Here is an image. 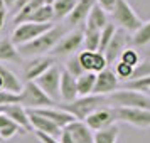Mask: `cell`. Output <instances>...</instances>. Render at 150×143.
Wrapping results in <instances>:
<instances>
[{
  "mask_svg": "<svg viewBox=\"0 0 150 143\" xmlns=\"http://www.w3.org/2000/svg\"><path fill=\"white\" fill-rule=\"evenodd\" d=\"M19 96H21V104L25 109L49 108L51 104H54V101H51L34 81H25V84L22 86V91Z\"/></svg>",
  "mask_w": 150,
  "mask_h": 143,
  "instance_id": "8992f818",
  "label": "cell"
},
{
  "mask_svg": "<svg viewBox=\"0 0 150 143\" xmlns=\"http://www.w3.org/2000/svg\"><path fill=\"white\" fill-rule=\"evenodd\" d=\"M35 136L39 138V142H41V143H61V142H59V138L44 135V133H39V131H35Z\"/></svg>",
  "mask_w": 150,
  "mask_h": 143,
  "instance_id": "f35d334b",
  "label": "cell"
},
{
  "mask_svg": "<svg viewBox=\"0 0 150 143\" xmlns=\"http://www.w3.org/2000/svg\"><path fill=\"white\" fill-rule=\"evenodd\" d=\"M79 57V64H81V68L84 73H101L103 69H106V59H105V56L101 52H91V51H83L81 54H78Z\"/></svg>",
  "mask_w": 150,
  "mask_h": 143,
  "instance_id": "4fadbf2b",
  "label": "cell"
},
{
  "mask_svg": "<svg viewBox=\"0 0 150 143\" xmlns=\"http://www.w3.org/2000/svg\"><path fill=\"white\" fill-rule=\"evenodd\" d=\"M106 101L113 104V108H140L150 111V96L140 91L132 89H120L106 98Z\"/></svg>",
  "mask_w": 150,
  "mask_h": 143,
  "instance_id": "3957f363",
  "label": "cell"
},
{
  "mask_svg": "<svg viewBox=\"0 0 150 143\" xmlns=\"http://www.w3.org/2000/svg\"><path fill=\"white\" fill-rule=\"evenodd\" d=\"M133 42H135L137 46H147V44L150 42V20L143 22V25L135 32Z\"/></svg>",
  "mask_w": 150,
  "mask_h": 143,
  "instance_id": "1f68e13d",
  "label": "cell"
},
{
  "mask_svg": "<svg viewBox=\"0 0 150 143\" xmlns=\"http://www.w3.org/2000/svg\"><path fill=\"white\" fill-rule=\"evenodd\" d=\"M56 61L54 57L51 56H41V57H34L32 61L29 62L25 69H24V76H25V81H35L41 74H44L51 66H54Z\"/></svg>",
  "mask_w": 150,
  "mask_h": 143,
  "instance_id": "9a60e30c",
  "label": "cell"
},
{
  "mask_svg": "<svg viewBox=\"0 0 150 143\" xmlns=\"http://www.w3.org/2000/svg\"><path fill=\"white\" fill-rule=\"evenodd\" d=\"M59 98L64 103H73L78 99V86L76 77L69 74L68 71H61V82H59Z\"/></svg>",
  "mask_w": 150,
  "mask_h": 143,
  "instance_id": "e0dca14e",
  "label": "cell"
},
{
  "mask_svg": "<svg viewBox=\"0 0 150 143\" xmlns=\"http://www.w3.org/2000/svg\"><path fill=\"white\" fill-rule=\"evenodd\" d=\"M83 30L76 29L73 32H66L61 37V41L57 42V46L54 47V54L57 56H74L83 46Z\"/></svg>",
  "mask_w": 150,
  "mask_h": 143,
  "instance_id": "9c48e42d",
  "label": "cell"
},
{
  "mask_svg": "<svg viewBox=\"0 0 150 143\" xmlns=\"http://www.w3.org/2000/svg\"><path fill=\"white\" fill-rule=\"evenodd\" d=\"M123 89H132V91H140V93H149L150 89V76H145V77H140V79H135V81H128L123 82Z\"/></svg>",
  "mask_w": 150,
  "mask_h": 143,
  "instance_id": "f546056e",
  "label": "cell"
},
{
  "mask_svg": "<svg viewBox=\"0 0 150 143\" xmlns=\"http://www.w3.org/2000/svg\"><path fill=\"white\" fill-rule=\"evenodd\" d=\"M64 71H68L69 74L73 76V77H79V76L84 73L81 68V64H79V57L78 56H69L68 62H66V68H64Z\"/></svg>",
  "mask_w": 150,
  "mask_h": 143,
  "instance_id": "836d02e7",
  "label": "cell"
},
{
  "mask_svg": "<svg viewBox=\"0 0 150 143\" xmlns=\"http://www.w3.org/2000/svg\"><path fill=\"white\" fill-rule=\"evenodd\" d=\"M96 82L95 73H83L79 77H76V86H78V98L93 94V88Z\"/></svg>",
  "mask_w": 150,
  "mask_h": 143,
  "instance_id": "603a6c76",
  "label": "cell"
},
{
  "mask_svg": "<svg viewBox=\"0 0 150 143\" xmlns=\"http://www.w3.org/2000/svg\"><path fill=\"white\" fill-rule=\"evenodd\" d=\"M52 24H34V22H24L19 24L14 29V32L10 35V41L14 42L15 47H21L24 44H29L34 39H37L39 35H42L44 32H47L49 29H52Z\"/></svg>",
  "mask_w": 150,
  "mask_h": 143,
  "instance_id": "5b68a950",
  "label": "cell"
},
{
  "mask_svg": "<svg viewBox=\"0 0 150 143\" xmlns=\"http://www.w3.org/2000/svg\"><path fill=\"white\" fill-rule=\"evenodd\" d=\"M5 20H7V10H2L0 12V32L5 27Z\"/></svg>",
  "mask_w": 150,
  "mask_h": 143,
  "instance_id": "b9f144b4",
  "label": "cell"
},
{
  "mask_svg": "<svg viewBox=\"0 0 150 143\" xmlns=\"http://www.w3.org/2000/svg\"><path fill=\"white\" fill-rule=\"evenodd\" d=\"M66 34V27L62 25H56V27L49 29L47 32H44L42 35H39L37 39H34L29 44H24L21 47H17L19 54L25 56V57H41V56H46L47 52H52L54 47L57 46V42L61 41V37Z\"/></svg>",
  "mask_w": 150,
  "mask_h": 143,
  "instance_id": "6da1fadb",
  "label": "cell"
},
{
  "mask_svg": "<svg viewBox=\"0 0 150 143\" xmlns=\"http://www.w3.org/2000/svg\"><path fill=\"white\" fill-rule=\"evenodd\" d=\"M120 86V81L118 77L115 76V73L111 69H103L101 73L96 74V82H95V88H93V94L95 96H106L115 93Z\"/></svg>",
  "mask_w": 150,
  "mask_h": 143,
  "instance_id": "8fae6325",
  "label": "cell"
},
{
  "mask_svg": "<svg viewBox=\"0 0 150 143\" xmlns=\"http://www.w3.org/2000/svg\"><path fill=\"white\" fill-rule=\"evenodd\" d=\"M21 54L17 47L14 46V42L10 41V37H4L0 39V61L8 62V61H19Z\"/></svg>",
  "mask_w": 150,
  "mask_h": 143,
  "instance_id": "cb8c5ba5",
  "label": "cell"
},
{
  "mask_svg": "<svg viewBox=\"0 0 150 143\" xmlns=\"http://www.w3.org/2000/svg\"><path fill=\"white\" fill-rule=\"evenodd\" d=\"M2 10H7L5 4H4V0H0V12H2Z\"/></svg>",
  "mask_w": 150,
  "mask_h": 143,
  "instance_id": "f6af8a7d",
  "label": "cell"
},
{
  "mask_svg": "<svg viewBox=\"0 0 150 143\" xmlns=\"http://www.w3.org/2000/svg\"><path fill=\"white\" fill-rule=\"evenodd\" d=\"M54 20V10L52 5H42L37 7L32 14L27 17L25 22H34V24H51Z\"/></svg>",
  "mask_w": 150,
  "mask_h": 143,
  "instance_id": "d4e9b609",
  "label": "cell"
},
{
  "mask_svg": "<svg viewBox=\"0 0 150 143\" xmlns=\"http://www.w3.org/2000/svg\"><path fill=\"white\" fill-rule=\"evenodd\" d=\"M0 77H2V82H4V91H10V93H15V94H21L24 84L10 69L2 66V64H0Z\"/></svg>",
  "mask_w": 150,
  "mask_h": 143,
  "instance_id": "7402d4cb",
  "label": "cell"
},
{
  "mask_svg": "<svg viewBox=\"0 0 150 143\" xmlns=\"http://www.w3.org/2000/svg\"><path fill=\"white\" fill-rule=\"evenodd\" d=\"M52 4H54V0H30V2H29V5L34 8V10L37 7H42V5H52Z\"/></svg>",
  "mask_w": 150,
  "mask_h": 143,
  "instance_id": "ab89813d",
  "label": "cell"
},
{
  "mask_svg": "<svg viewBox=\"0 0 150 143\" xmlns=\"http://www.w3.org/2000/svg\"><path fill=\"white\" fill-rule=\"evenodd\" d=\"M29 2H30V0H17V2H15V12H19V10H21L22 7H24V5H27Z\"/></svg>",
  "mask_w": 150,
  "mask_h": 143,
  "instance_id": "7bdbcfd3",
  "label": "cell"
},
{
  "mask_svg": "<svg viewBox=\"0 0 150 143\" xmlns=\"http://www.w3.org/2000/svg\"><path fill=\"white\" fill-rule=\"evenodd\" d=\"M147 96H150V89H149V93H147Z\"/></svg>",
  "mask_w": 150,
  "mask_h": 143,
  "instance_id": "bcb514c9",
  "label": "cell"
},
{
  "mask_svg": "<svg viewBox=\"0 0 150 143\" xmlns=\"http://www.w3.org/2000/svg\"><path fill=\"white\" fill-rule=\"evenodd\" d=\"M30 111H34L37 115L44 116V118H47L51 120L52 123H56L59 128H66L68 125L76 121V118L71 113L68 111H64L61 108H52V106H49V108H39V109H30Z\"/></svg>",
  "mask_w": 150,
  "mask_h": 143,
  "instance_id": "2e32d148",
  "label": "cell"
},
{
  "mask_svg": "<svg viewBox=\"0 0 150 143\" xmlns=\"http://www.w3.org/2000/svg\"><path fill=\"white\" fill-rule=\"evenodd\" d=\"M8 104H21V96L10 91H0V108Z\"/></svg>",
  "mask_w": 150,
  "mask_h": 143,
  "instance_id": "8d00e7d4",
  "label": "cell"
},
{
  "mask_svg": "<svg viewBox=\"0 0 150 143\" xmlns=\"http://www.w3.org/2000/svg\"><path fill=\"white\" fill-rule=\"evenodd\" d=\"M118 136H120V126L115 123V125H111L108 128H103L100 131H96L93 140H95V143H116Z\"/></svg>",
  "mask_w": 150,
  "mask_h": 143,
  "instance_id": "484cf974",
  "label": "cell"
},
{
  "mask_svg": "<svg viewBox=\"0 0 150 143\" xmlns=\"http://www.w3.org/2000/svg\"><path fill=\"white\" fill-rule=\"evenodd\" d=\"M83 46L86 51L96 52L100 47V30H91V29H84L83 30Z\"/></svg>",
  "mask_w": 150,
  "mask_h": 143,
  "instance_id": "83f0119b",
  "label": "cell"
},
{
  "mask_svg": "<svg viewBox=\"0 0 150 143\" xmlns=\"http://www.w3.org/2000/svg\"><path fill=\"white\" fill-rule=\"evenodd\" d=\"M116 25L115 24H110L108 22V25L103 29V30H100V47H98V52H105V49L108 47V44H110V41L113 39V35H115V32H116Z\"/></svg>",
  "mask_w": 150,
  "mask_h": 143,
  "instance_id": "f1b7e54d",
  "label": "cell"
},
{
  "mask_svg": "<svg viewBox=\"0 0 150 143\" xmlns=\"http://www.w3.org/2000/svg\"><path fill=\"white\" fill-rule=\"evenodd\" d=\"M27 115H29V123H30V128H34L35 131L39 133H44V135H49V136H54V138H59L61 136V131L62 128H59L56 123H52L51 120L44 118V116L37 115L34 111L27 109Z\"/></svg>",
  "mask_w": 150,
  "mask_h": 143,
  "instance_id": "5bb4252c",
  "label": "cell"
},
{
  "mask_svg": "<svg viewBox=\"0 0 150 143\" xmlns=\"http://www.w3.org/2000/svg\"><path fill=\"white\" fill-rule=\"evenodd\" d=\"M116 121L128 123L135 128L147 130L150 128V111L140 108H113Z\"/></svg>",
  "mask_w": 150,
  "mask_h": 143,
  "instance_id": "ba28073f",
  "label": "cell"
},
{
  "mask_svg": "<svg viewBox=\"0 0 150 143\" xmlns=\"http://www.w3.org/2000/svg\"><path fill=\"white\" fill-rule=\"evenodd\" d=\"M96 2V5L98 7H101L106 14H111L113 12V8H115V4H116V0H95Z\"/></svg>",
  "mask_w": 150,
  "mask_h": 143,
  "instance_id": "74e56055",
  "label": "cell"
},
{
  "mask_svg": "<svg viewBox=\"0 0 150 143\" xmlns=\"http://www.w3.org/2000/svg\"><path fill=\"white\" fill-rule=\"evenodd\" d=\"M95 4H96L95 0H78L74 8H73V12L68 15V24L73 25V27H78V25L84 24V22H86V17H88V14H89V10L93 8Z\"/></svg>",
  "mask_w": 150,
  "mask_h": 143,
  "instance_id": "d6986e66",
  "label": "cell"
},
{
  "mask_svg": "<svg viewBox=\"0 0 150 143\" xmlns=\"http://www.w3.org/2000/svg\"><path fill=\"white\" fill-rule=\"evenodd\" d=\"M145 76H150V59H142L140 61V64L133 69L130 81H135V79H140V77H145Z\"/></svg>",
  "mask_w": 150,
  "mask_h": 143,
  "instance_id": "e575fe53",
  "label": "cell"
},
{
  "mask_svg": "<svg viewBox=\"0 0 150 143\" xmlns=\"http://www.w3.org/2000/svg\"><path fill=\"white\" fill-rule=\"evenodd\" d=\"M127 49V34L123 29H116L113 39L110 41L108 47L105 49V59H106V64H115V62L120 61V56L123 54V51Z\"/></svg>",
  "mask_w": 150,
  "mask_h": 143,
  "instance_id": "7c38bea8",
  "label": "cell"
},
{
  "mask_svg": "<svg viewBox=\"0 0 150 143\" xmlns=\"http://www.w3.org/2000/svg\"><path fill=\"white\" fill-rule=\"evenodd\" d=\"M115 123H116V116H115V109L113 108H100L96 111H93L84 120V125L91 131H100V130L108 128V126L115 125Z\"/></svg>",
  "mask_w": 150,
  "mask_h": 143,
  "instance_id": "30bf717a",
  "label": "cell"
},
{
  "mask_svg": "<svg viewBox=\"0 0 150 143\" xmlns=\"http://www.w3.org/2000/svg\"><path fill=\"white\" fill-rule=\"evenodd\" d=\"M103 103H106V98L105 96H83V98H78L73 103H64L61 104V109L68 111L76 118V121H84L93 111L103 108Z\"/></svg>",
  "mask_w": 150,
  "mask_h": 143,
  "instance_id": "7a4b0ae2",
  "label": "cell"
},
{
  "mask_svg": "<svg viewBox=\"0 0 150 143\" xmlns=\"http://www.w3.org/2000/svg\"><path fill=\"white\" fill-rule=\"evenodd\" d=\"M86 25L84 29H91V30H103V29L108 25V15L106 12L103 10L101 7H98V5H93V8L89 10L88 17H86V22H84Z\"/></svg>",
  "mask_w": 150,
  "mask_h": 143,
  "instance_id": "44dd1931",
  "label": "cell"
},
{
  "mask_svg": "<svg viewBox=\"0 0 150 143\" xmlns=\"http://www.w3.org/2000/svg\"><path fill=\"white\" fill-rule=\"evenodd\" d=\"M2 142H4V140H2V136H0V143H2Z\"/></svg>",
  "mask_w": 150,
  "mask_h": 143,
  "instance_id": "7dc6e473",
  "label": "cell"
},
{
  "mask_svg": "<svg viewBox=\"0 0 150 143\" xmlns=\"http://www.w3.org/2000/svg\"><path fill=\"white\" fill-rule=\"evenodd\" d=\"M111 15H113V20L123 30L137 32L143 25V20L140 19V15L135 12V8L130 5L128 0H116L115 8H113Z\"/></svg>",
  "mask_w": 150,
  "mask_h": 143,
  "instance_id": "277c9868",
  "label": "cell"
},
{
  "mask_svg": "<svg viewBox=\"0 0 150 143\" xmlns=\"http://www.w3.org/2000/svg\"><path fill=\"white\" fill-rule=\"evenodd\" d=\"M76 2H78V0H54V4H52L54 20H59V19L68 17V15L73 12Z\"/></svg>",
  "mask_w": 150,
  "mask_h": 143,
  "instance_id": "4316f807",
  "label": "cell"
},
{
  "mask_svg": "<svg viewBox=\"0 0 150 143\" xmlns=\"http://www.w3.org/2000/svg\"><path fill=\"white\" fill-rule=\"evenodd\" d=\"M15 2H17V0H4V4H5V7L7 8H12L15 5Z\"/></svg>",
  "mask_w": 150,
  "mask_h": 143,
  "instance_id": "ee69618b",
  "label": "cell"
},
{
  "mask_svg": "<svg viewBox=\"0 0 150 143\" xmlns=\"http://www.w3.org/2000/svg\"><path fill=\"white\" fill-rule=\"evenodd\" d=\"M0 111L5 116H8L15 125H19L24 131L30 130V123H29V115L27 109L24 108L22 104H8V106H2Z\"/></svg>",
  "mask_w": 150,
  "mask_h": 143,
  "instance_id": "ac0fdd59",
  "label": "cell"
},
{
  "mask_svg": "<svg viewBox=\"0 0 150 143\" xmlns=\"http://www.w3.org/2000/svg\"><path fill=\"white\" fill-rule=\"evenodd\" d=\"M10 121H12V120H10L8 116H5V115H4V113H2V111H0V130L4 128L5 125H8V123H10Z\"/></svg>",
  "mask_w": 150,
  "mask_h": 143,
  "instance_id": "60d3db41",
  "label": "cell"
},
{
  "mask_svg": "<svg viewBox=\"0 0 150 143\" xmlns=\"http://www.w3.org/2000/svg\"><path fill=\"white\" fill-rule=\"evenodd\" d=\"M115 76L118 77V81H123V82H127L130 81V77H132V73H133V68H130V66H127V64H123V62H116V66H115Z\"/></svg>",
  "mask_w": 150,
  "mask_h": 143,
  "instance_id": "d590c367",
  "label": "cell"
},
{
  "mask_svg": "<svg viewBox=\"0 0 150 143\" xmlns=\"http://www.w3.org/2000/svg\"><path fill=\"white\" fill-rule=\"evenodd\" d=\"M61 71L62 69H59V66L57 64H54V66H51V68L44 73V74H41L37 79H35V84L39 86V88L42 89V93L47 96L51 101H59L61 98H59V82H61Z\"/></svg>",
  "mask_w": 150,
  "mask_h": 143,
  "instance_id": "52a82bcc",
  "label": "cell"
},
{
  "mask_svg": "<svg viewBox=\"0 0 150 143\" xmlns=\"http://www.w3.org/2000/svg\"><path fill=\"white\" fill-rule=\"evenodd\" d=\"M140 61H142V56L135 49H125L123 54L120 56V62H123V64H127V66H130L133 69L140 64Z\"/></svg>",
  "mask_w": 150,
  "mask_h": 143,
  "instance_id": "4dcf8cb0",
  "label": "cell"
},
{
  "mask_svg": "<svg viewBox=\"0 0 150 143\" xmlns=\"http://www.w3.org/2000/svg\"><path fill=\"white\" fill-rule=\"evenodd\" d=\"M66 131L71 136V142L73 143H95L93 136L95 133L84 125V121H74L66 126Z\"/></svg>",
  "mask_w": 150,
  "mask_h": 143,
  "instance_id": "ffe728a7",
  "label": "cell"
},
{
  "mask_svg": "<svg viewBox=\"0 0 150 143\" xmlns=\"http://www.w3.org/2000/svg\"><path fill=\"white\" fill-rule=\"evenodd\" d=\"M25 131L19 126V125H15L14 121H10L8 125H5L4 128L0 130V136H2V140L5 142V140H10V138H14L15 135H24Z\"/></svg>",
  "mask_w": 150,
  "mask_h": 143,
  "instance_id": "d6a6232c",
  "label": "cell"
}]
</instances>
